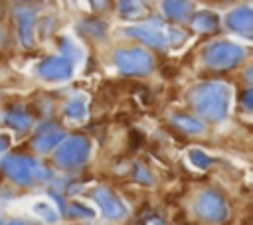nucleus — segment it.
I'll return each mask as SVG.
<instances>
[{
  "instance_id": "obj_4",
  "label": "nucleus",
  "mask_w": 253,
  "mask_h": 225,
  "mask_svg": "<svg viewBox=\"0 0 253 225\" xmlns=\"http://www.w3.org/2000/svg\"><path fill=\"white\" fill-rule=\"evenodd\" d=\"M115 65L125 75H146L152 71V57L148 51L132 47V49H117Z\"/></svg>"
},
{
  "instance_id": "obj_7",
  "label": "nucleus",
  "mask_w": 253,
  "mask_h": 225,
  "mask_svg": "<svg viewBox=\"0 0 253 225\" xmlns=\"http://www.w3.org/2000/svg\"><path fill=\"white\" fill-rule=\"evenodd\" d=\"M125 34L144 41L150 47H158V49H164L166 43H168V32H164L162 26L156 24V22H146V24L130 26V28L125 30Z\"/></svg>"
},
{
  "instance_id": "obj_2",
  "label": "nucleus",
  "mask_w": 253,
  "mask_h": 225,
  "mask_svg": "<svg viewBox=\"0 0 253 225\" xmlns=\"http://www.w3.org/2000/svg\"><path fill=\"white\" fill-rule=\"evenodd\" d=\"M0 168L18 186H32L47 176V172L28 156H6L2 158Z\"/></svg>"
},
{
  "instance_id": "obj_24",
  "label": "nucleus",
  "mask_w": 253,
  "mask_h": 225,
  "mask_svg": "<svg viewBox=\"0 0 253 225\" xmlns=\"http://www.w3.org/2000/svg\"><path fill=\"white\" fill-rule=\"evenodd\" d=\"M6 146H8V138L6 136H0V152H4Z\"/></svg>"
},
{
  "instance_id": "obj_17",
  "label": "nucleus",
  "mask_w": 253,
  "mask_h": 225,
  "mask_svg": "<svg viewBox=\"0 0 253 225\" xmlns=\"http://www.w3.org/2000/svg\"><path fill=\"white\" fill-rule=\"evenodd\" d=\"M192 26L198 32H213L217 28V18L211 12H200V14L194 16Z\"/></svg>"
},
{
  "instance_id": "obj_19",
  "label": "nucleus",
  "mask_w": 253,
  "mask_h": 225,
  "mask_svg": "<svg viewBox=\"0 0 253 225\" xmlns=\"http://www.w3.org/2000/svg\"><path fill=\"white\" fill-rule=\"evenodd\" d=\"M188 158H190V162L196 166V168H208L210 166V156L208 154H204L202 150H190L188 152Z\"/></svg>"
},
{
  "instance_id": "obj_23",
  "label": "nucleus",
  "mask_w": 253,
  "mask_h": 225,
  "mask_svg": "<svg viewBox=\"0 0 253 225\" xmlns=\"http://www.w3.org/2000/svg\"><path fill=\"white\" fill-rule=\"evenodd\" d=\"M136 180H138V182H144V184H150V182H152L150 176H148V172H146L142 166H136Z\"/></svg>"
},
{
  "instance_id": "obj_21",
  "label": "nucleus",
  "mask_w": 253,
  "mask_h": 225,
  "mask_svg": "<svg viewBox=\"0 0 253 225\" xmlns=\"http://www.w3.org/2000/svg\"><path fill=\"white\" fill-rule=\"evenodd\" d=\"M36 213H40L45 221H49V223H53L55 219H57V213L53 211V207H49L47 203H36Z\"/></svg>"
},
{
  "instance_id": "obj_12",
  "label": "nucleus",
  "mask_w": 253,
  "mask_h": 225,
  "mask_svg": "<svg viewBox=\"0 0 253 225\" xmlns=\"http://www.w3.org/2000/svg\"><path fill=\"white\" fill-rule=\"evenodd\" d=\"M162 12L174 22H184L190 18L192 4L190 0H162Z\"/></svg>"
},
{
  "instance_id": "obj_1",
  "label": "nucleus",
  "mask_w": 253,
  "mask_h": 225,
  "mask_svg": "<svg viewBox=\"0 0 253 225\" xmlns=\"http://www.w3.org/2000/svg\"><path fill=\"white\" fill-rule=\"evenodd\" d=\"M190 103L200 116L217 122L227 114L229 89L221 83H202L190 91Z\"/></svg>"
},
{
  "instance_id": "obj_11",
  "label": "nucleus",
  "mask_w": 253,
  "mask_h": 225,
  "mask_svg": "<svg viewBox=\"0 0 253 225\" xmlns=\"http://www.w3.org/2000/svg\"><path fill=\"white\" fill-rule=\"evenodd\" d=\"M63 140V130L53 126V124H43L38 128V132L32 138V146L38 152H47L51 148H55L59 142Z\"/></svg>"
},
{
  "instance_id": "obj_10",
  "label": "nucleus",
  "mask_w": 253,
  "mask_h": 225,
  "mask_svg": "<svg viewBox=\"0 0 253 225\" xmlns=\"http://www.w3.org/2000/svg\"><path fill=\"white\" fill-rule=\"evenodd\" d=\"M225 24H227L229 30L237 32L239 36L251 38V32H253V12H251V8L241 6V8L231 10L225 18Z\"/></svg>"
},
{
  "instance_id": "obj_5",
  "label": "nucleus",
  "mask_w": 253,
  "mask_h": 225,
  "mask_svg": "<svg viewBox=\"0 0 253 225\" xmlns=\"http://www.w3.org/2000/svg\"><path fill=\"white\" fill-rule=\"evenodd\" d=\"M55 162L61 168H77L81 166L89 156V142L83 136H71L57 144Z\"/></svg>"
},
{
  "instance_id": "obj_3",
  "label": "nucleus",
  "mask_w": 253,
  "mask_h": 225,
  "mask_svg": "<svg viewBox=\"0 0 253 225\" xmlns=\"http://www.w3.org/2000/svg\"><path fill=\"white\" fill-rule=\"evenodd\" d=\"M245 51L233 41H213L204 49V61L211 69H229L243 59Z\"/></svg>"
},
{
  "instance_id": "obj_22",
  "label": "nucleus",
  "mask_w": 253,
  "mask_h": 225,
  "mask_svg": "<svg viewBox=\"0 0 253 225\" xmlns=\"http://www.w3.org/2000/svg\"><path fill=\"white\" fill-rule=\"evenodd\" d=\"M71 215H75V217H91L93 215V211H89V209H85L83 205H71V211H69Z\"/></svg>"
},
{
  "instance_id": "obj_9",
  "label": "nucleus",
  "mask_w": 253,
  "mask_h": 225,
  "mask_svg": "<svg viewBox=\"0 0 253 225\" xmlns=\"http://www.w3.org/2000/svg\"><path fill=\"white\" fill-rule=\"evenodd\" d=\"M93 199L99 205V209L103 211V215L109 217V219H121L126 213L125 203L109 188H95L93 189Z\"/></svg>"
},
{
  "instance_id": "obj_15",
  "label": "nucleus",
  "mask_w": 253,
  "mask_h": 225,
  "mask_svg": "<svg viewBox=\"0 0 253 225\" xmlns=\"http://www.w3.org/2000/svg\"><path fill=\"white\" fill-rule=\"evenodd\" d=\"M172 124L178 128V130H182V132H188V134H198V132H202L204 130V122L202 120H198V118H194V116H190V114H174L172 118Z\"/></svg>"
},
{
  "instance_id": "obj_13",
  "label": "nucleus",
  "mask_w": 253,
  "mask_h": 225,
  "mask_svg": "<svg viewBox=\"0 0 253 225\" xmlns=\"http://www.w3.org/2000/svg\"><path fill=\"white\" fill-rule=\"evenodd\" d=\"M16 22H18V32H20V39L24 45H32L34 43V36H32V24H34V14L26 8H20L16 12Z\"/></svg>"
},
{
  "instance_id": "obj_18",
  "label": "nucleus",
  "mask_w": 253,
  "mask_h": 225,
  "mask_svg": "<svg viewBox=\"0 0 253 225\" xmlns=\"http://www.w3.org/2000/svg\"><path fill=\"white\" fill-rule=\"evenodd\" d=\"M119 12L126 18H136L142 12V6L138 0H119Z\"/></svg>"
},
{
  "instance_id": "obj_25",
  "label": "nucleus",
  "mask_w": 253,
  "mask_h": 225,
  "mask_svg": "<svg viewBox=\"0 0 253 225\" xmlns=\"http://www.w3.org/2000/svg\"><path fill=\"white\" fill-rule=\"evenodd\" d=\"M91 2H93L95 8H103V6L107 4V0H91Z\"/></svg>"
},
{
  "instance_id": "obj_26",
  "label": "nucleus",
  "mask_w": 253,
  "mask_h": 225,
  "mask_svg": "<svg viewBox=\"0 0 253 225\" xmlns=\"http://www.w3.org/2000/svg\"><path fill=\"white\" fill-rule=\"evenodd\" d=\"M8 225H24V223H20V221H10Z\"/></svg>"
},
{
  "instance_id": "obj_8",
  "label": "nucleus",
  "mask_w": 253,
  "mask_h": 225,
  "mask_svg": "<svg viewBox=\"0 0 253 225\" xmlns=\"http://www.w3.org/2000/svg\"><path fill=\"white\" fill-rule=\"evenodd\" d=\"M38 73L45 81H65L73 73V63L67 57H47L38 65Z\"/></svg>"
},
{
  "instance_id": "obj_14",
  "label": "nucleus",
  "mask_w": 253,
  "mask_h": 225,
  "mask_svg": "<svg viewBox=\"0 0 253 225\" xmlns=\"http://www.w3.org/2000/svg\"><path fill=\"white\" fill-rule=\"evenodd\" d=\"M4 120H6V124H8L10 128L20 130V132H22V130H28V128H30V124H32L30 114H28L22 107H12V109L6 112Z\"/></svg>"
},
{
  "instance_id": "obj_6",
  "label": "nucleus",
  "mask_w": 253,
  "mask_h": 225,
  "mask_svg": "<svg viewBox=\"0 0 253 225\" xmlns=\"http://www.w3.org/2000/svg\"><path fill=\"white\" fill-rule=\"evenodd\" d=\"M194 209L198 213L200 219L208 221V223H219L225 219L227 215V205L223 201V197L215 191H204L198 195Z\"/></svg>"
},
{
  "instance_id": "obj_16",
  "label": "nucleus",
  "mask_w": 253,
  "mask_h": 225,
  "mask_svg": "<svg viewBox=\"0 0 253 225\" xmlns=\"http://www.w3.org/2000/svg\"><path fill=\"white\" fill-rule=\"evenodd\" d=\"M87 114V105H85V99L81 97H75L71 101H67L65 105V116L69 120H83Z\"/></svg>"
},
{
  "instance_id": "obj_20",
  "label": "nucleus",
  "mask_w": 253,
  "mask_h": 225,
  "mask_svg": "<svg viewBox=\"0 0 253 225\" xmlns=\"http://www.w3.org/2000/svg\"><path fill=\"white\" fill-rule=\"evenodd\" d=\"M61 51H63V57H67L71 63H73L75 59H79V55H81L79 49L71 43V39H63V41H61Z\"/></svg>"
}]
</instances>
